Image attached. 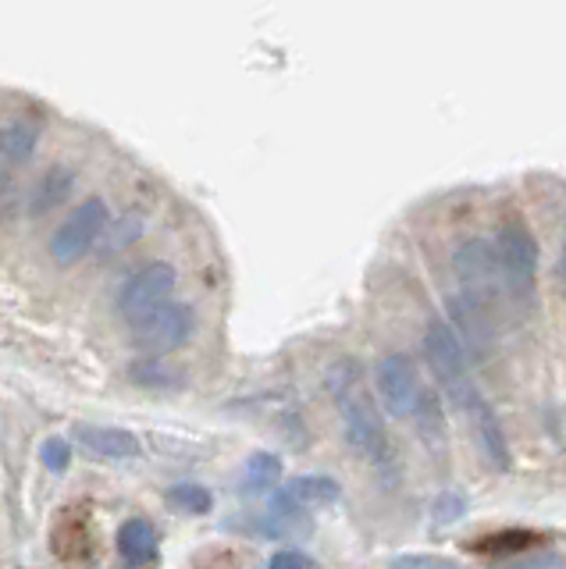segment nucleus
<instances>
[{
	"mask_svg": "<svg viewBox=\"0 0 566 569\" xmlns=\"http://www.w3.org/2000/svg\"><path fill=\"white\" fill-rule=\"evenodd\" d=\"M325 388L339 409V417L346 423V441L349 449L364 456L370 467L381 470L385 477L396 473L399 459H396V445L388 438V427H385V417H381V406L378 399L370 396V388L364 381V370L357 360H335L328 370H325Z\"/></svg>",
	"mask_w": 566,
	"mask_h": 569,
	"instance_id": "1",
	"label": "nucleus"
},
{
	"mask_svg": "<svg viewBox=\"0 0 566 569\" xmlns=\"http://www.w3.org/2000/svg\"><path fill=\"white\" fill-rule=\"evenodd\" d=\"M495 257H499V271L506 296L527 310L538 292V242L530 236L527 221L520 213H506L495 231Z\"/></svg>",
	"mask_w": 566,
	"mask_h": 569,
	"instance_id": "2",
	"label": "nucleus"
},
{
	"mask_svg": "<svg viewBox=\"0 0 566 569\" xmlns=\"http://www.w3.org/2000/svg\"><path fill=\"white\" fill-rule=\"evenodd\" d=\"M424 356H428V367L435 370L441 391H446V399L456 409H467L477 396H481L474 385L464 342H459L453 325H446L441 317H435L428 325V331H424Z\"/></svg>",
	"mask_w": 566,
	"mask_h": 569,
	"instance_id": "3",
	"label": "nucleus"
},
{
	"mask_svg": "<svg viewBox=\"0 0 566 569\" xmlns=\"http://www.w3.org/2000/svg\"><path fill=\"white\" fill-rule=\"evenodd\" d=\"M453 271H456L459 284H464V310L467 313L491 310L506 292L499 257H495V246L485 239L459 242L453 253Z\"/></svg>",
	"mask_w": 566,
	"mask_h": 569,
	"instance_id": "4",
	"label": "nucleus"
},
{
	"mask_svg": "<svg viewBox=\"0 0 566 569\" xmlns=\"http://www.w3.org/2000/svg\"><path fill=\"white\" fill-rule=\"evenodd\" d=\"M108 203L103 200H82L68 218L58 224V231L50 236V257L58 267H76L82 257H90V249L100 246L103 231H108Z\"/></svg>",
	"mask_w": 566,
	"mask_h": 569,
	"instance_id": "5",
	"label": "nucleus"
},
{
	"mask_svg": "<svg viewBox=\"0 0 566 569\" xmlns=\"http://www.w3.org/2000/svg\"><path fill=\"white\" fill-rule=\"evenodd\" d=\"M175 284H179V274H175V267L165 263V260H153L147 267H139V271L126 281V289L118 296V310L121 317L129 320V325H139L143 317H150L153 310H161L171 302V292Z\"/></svg>",
	"mask_w": 566,
	"mask_h": 569,
	"instance_id": "6",
	"label": "nucleus"
},
{
	"mask_svg": "<svg viewBox=\"0 0 566 569\" xmlns=\"http://www.w3.org/2000/svg\"><path fill=\"white\" fill-rule=\"evenodd\" d=\"M375 388H378V399L385 406V413L396 417V420L414 417L424 402L420 378L410 363V356H403V352L381 356L378 367H375Z\"/></svg>",
	"mask_w": 566,
	"mask_h": 569,
	"instance_id": "7",
	"label": "nucleus"
},
{
	"mask_svg": "<svg viewBox=\"0 0 566 569\" xmlns=\"http://www.w3.org/2000/svg\"><path fill=\"white\" fill-rule=\"evenodd\" d=\"M189 335H192V310L182 307V302H168V307L153 310L150 317L139 320V325H132V342L139 352H147L150 360L182 349L189 342Z\"/></svg>",
	"mask_w": 566,
	"mask_h": 569,
	"instance_id": "8",
	"label": "nucleus"
},
{
	"mask_svg": "<svg viewBox=\"0 0 566 569\" xmlns=\"http://www.w3.org/2000/svg\"><path fill=\"white\" fill-rule=\"evenodd\" d=\"M467 420H470V431L477 435V441H481V452L485 459L491 462L495 470H506L509 467V441H506V431H503V420L499 413L488 406L485 396H477L467 409Z\"/></svg>",
	"mask_w": 566,
	"mask_h": 569,
	"instance_id": "9",
	"label": "nucleus"
},
{
	"mask_svg": "<svg viewBox=\"0 0 566 569\" xmlns=\"http://www.w3.org/2000/svg\"><path fill=\"white\" fill-rule=\"evenodd\" d=\"M76 441L86 456L103 462H126L139 456V438L121 427H76Z\"/></svg>",
	"mask_w": 566,
	"mask_h": 569,
	"instance_id": "10",
	"label": "nucleus"
},
{
	"mask_svg": "<svg viewBox=\"0 0 566 569\" xmlns=\"http://www.w3.org/2000/svg\"><path fill=\"white\" fill-rule=\"evenodd\" d=\"M339 498H342L339 480H331V477H296L275 495V502L286 506V509H296V512H310V509H325L331 502H339Z\"/></svg>",
	"mask_w": 566,
	"mask_h": 569,
	"instance_id": "11",
	"label": "nucleus"
},
{
	"mask_svg": "<svg viewBox=\"0 0 566 569\" xmlns=\"http://www.w3.org/2000/svg\"><path fill=\"white\" fill-rule=\"evenodd\" d=\"M76 186V174L68 168H47L37 186H32V196H29V213L32 218H43V213H50L54 207H61L68 200V192H72Z\"/></svg>",
	"mask_w": 566,
	"mask_h": 569,
	"instance_id": "12",
	"label": "nucleus"
},
{
	"mask_svg": "<svg viewBox=\"0 0 566 569\" xmlns=\"http://www.w3.org/2000/svg\"><path fill=\"white\" fill-rule=\"evenodd\" d=\"M37 142L40 132L32 129L29 121H11L0 129V171H11V168H22L37 153Z\"/></svg>",
	"mask_w": 566,
	"mask_h": 569,
	"instance_id": "13",
	"label": "nucleus"
},
{
	"mask_svg": "<svg viewBox=\"0 0 566 569\" xmlns=\"http://www.w3.org/2000/svg\"><path fill=\"white\" fill-rule=\"evenodd\" d=\"M118 551L129 566H143L157 556V530L147 520H126L118 530Z\"/></svg>",
	"mask_w": 566,
	"mask_h": 569,
	"instance_id": "14",
	"label": "nucleus"
},
{
	"mask_svg": "<svg viewBox=\"0 0 566 569\" xmlns=\"http://www.w3.org/2000/svg\"><path fill=\"white\" fill-rule=\"evenodd\" d=\"M281 480V459L275 452H254L246 459V470H242V488L250 495L260 491H271Z\"/></svg>",
	"mask_w": 566,
	"mask_h": 569,
	"instance_id": "15",
	"label": "nucleus"
},
{
	"mask_svg": "<svg viewBox=\"0 0 566 569\" xmlns=\"http://www.w3.org/2000/svg\"><path fill=\"white\" fill-rule=\"evenodd\" d=\"M147 231V218L143 213H126L118 224H108V231H103V239H100V253L103 257H115L118 249H129L139 236Z\"/></svg>",
	"mask_w": 566,
	"mask_h": 569,
	"instance_id": "16",
	"label": "nucleus"
},
{
	"mask_svg": "<svg viewBox=\"0 0 566 569\" xmlns=\"http://www.w3.org/2000/svg\"><path fill=\"white\" fill-rule=\"evenodd\" d=\"M168 502L186 516H203V512H210V506H215V498H210V491L203 485H175V488H168Z\"/></svg>",
	"mask_w": 566,
	"mask_h": 569,
	"instance_id": "17",
	"label": "nucleus"
},
{
	"mask_svg": "<svg viewBox=\"0 0 566 569\" xmlns=\"http://www.w3.org/2000/svg\"><path fill=\"white\" fill-rule=\"evenodd\" d=\"M132 381L147 385V388H165V385L179 381V370L157 363V360H143V363H132Z\"/></svg>",
	"mask_w": 566,
	"mask_h": 569,
	"instance_id": "18",
	"label": "nucleus"
},
{
	"mask_svg": "<svg viewBox=\"0 0 566 569\" xmlns=\"http://www.w3.org/2000/svg\"><path fill=\"white\" fill-rule=\"evenodd\" d=\"M40 462L50 470V473H64L68 467H72V445H68L64 438H47L40 445Z\"/></svg>",
	"mask_w": 566,
	"mask_h": 569,
	"instance_id": "19",
	"label": "nucleus"
},
{
	"mask_svg": "<svg viewBox=\"0 0 566 569\" xmlns=\"http://www.w3.org/2000/svg\"><path fill=\"white\" fill-rule=\"evenodd\" d=\"M538 538L527 530H506V533H491V538H481L477 545H470L474 551H513V548H527L535 545Z\"/></svg>",
	"mask_w": 566,
	"mask_h": 569,
	"instance_id": "20",
	"label": "nucleus"
},
{
	"mask_svg": "<svg viewBox=\"0 0 566 569\" xmlns=\"http://www.w3.org/2000/svg\"><path fill=\"white\" fill-rule=\"evenodd\" d=\"M431 512H435V523H453V520H459V516L467 512V498L459 491H446V495L435 498Z\"/></svg>",
	"mask_w": 566,
	"mask_h": 569,
	"instance_id": "21",
	"label": "nucleus"
},
{
	"mask_svg": "<svg viewBox=\"0 0 566 569\" xmlns=\"http://www.w3.org/2000/svg\"><path fill=\"white\" fill-rule=\"evenodd\" d=\"M393 569H464L456 559H446V556H399L393 559Z\"/></svg>",
	"mask_w": 566,
	"mask_h": 569,
	"instance_id": "22",
	"label": "nucleus"
},
{
	"mask_svg": "<svg viewBox=\"0 0 566 569\" xmlns=\"http://www.w3.org/2000/svg\"><path fill=\"white\" fill-rule=\"evenodd\" d=\"M499 569H566V559L556 556V551H535V556H524V559L503 562Z\"/></svg>",
	"mask_w": 566,
	"mask_h": 569,
	"instance_id": "23",
	"label": "nucleus"
},
{
	"mask_svg": "<svg viewBox=\"0 0 566 569\" xmlns=\"http://www.w3.org/2000/svg\"><path fill=\"white\" fill-rule=\"evenodd\" d=\"M268 569H310V562L299 556V551H278V556L268 562Z\"/></svg>",
	"mask_w": 566,
	"mask_h": 569,
	"instance_id": "24",
	"label": "nucleus"
},
{
	"mask_svg": "<svg viewBox=\"0 0 566 569\" xmlns=\"http://www.w3.org/2000/svg\"><path fill=\"white\" fill-rule=\"evenodd\" d=\"M559 278H563V296H566V246H563V260H559Z\"/></svg>",
	"mask_w": 566,
	"mask_h": 569,
	"instance_id": "25",
	"label": "nucleus"
}]
</instances>
